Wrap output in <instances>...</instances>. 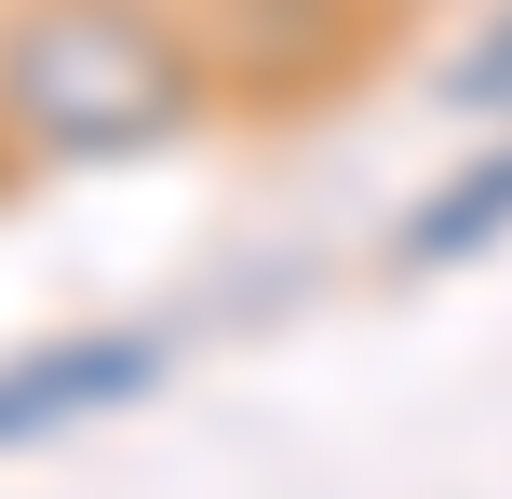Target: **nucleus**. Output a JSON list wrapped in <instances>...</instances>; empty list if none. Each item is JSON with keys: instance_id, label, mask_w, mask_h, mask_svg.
Listing matches in <instances>:
<instances>
[{"instance_id": "nucleus-2", "label": "nucleus", "mask_w": 512, "mask_h": 499, "mask_svg": "<svg viewBox=\"0 0 512 499\" xmlns=\"http://www.w3.org/2000/svg\"><path fill=\"white\" fill-rule=\"evenodd\" d=\"M216 54V95H256V108H310L378 54V0H189Z\"/></svg>"}, {"instance_id": "nucleus-3", "label": "nucleus", "mask_w": 512, "mask_h": 499, "mask_svg": "<svg viewBox=\"0 0 512 499\" xmlns=\"http://www.w3.org/2000/svg\"><path fill=\"white\" fill-rule=\"evenodd\" d=\"M176 378V338L162 324H81V338H27L0 351V446H41L68 419H108V405L162 392Z\"/></svg>"}, {"instance_id": "nucleus-6", "label": "nucleus", "mask_w": 512, "mask_h": 499, "mask_svg": "<svg viewBox=\"0 0 512 499\" xmlns=\"http://www.w3.org/2000/svg\"><path fill=\"white\" fill-rule=\"evenodd\" d=\"M14 176H27V162H14V135H0V203H14Z\"/></svg>"}, {"instance_id": "nucleus-5", "label": "nucleus", "mask_w": 512, "mask_h": 499, "mask_svg": "<svg viewBox=\"0 0 512 499\" xmlns=\"http://www.w3.org/2000/svg\"><path fill=\"white\" fill-rule=\"evenodd\" d=\"M445 108H459V122H512V0L486 14V41L445 54Z\"/></svg>"}, {"instance_id": "nucleus-1", "label": "nucleus", "mask_w": 512, "mask_h": 499, "mask_svg": "<svg viewBox=\"0 0 512 499\" xmlns=\"http://www.w3.org/2000/svg\"><path fill=\"white\" fill-rule=\"evenodd\" d=\"M216 108L189 0H0V135L27 176L149 162Z\"/></svg>"}, {"instance_id": "nucleus-4", "label": "nucleus", "mask_w": 512, "mask_h": 499, "mask_svg": "<svg viewBox=\"0 0 512 499\" xmlns=\"http://www.w3.org/2000/svg\"><path fill=\"white\" fill-rule=\"evenodd\" d=\"M499 243H512V122L486 149H459L405 216H391V270H405V284H445V270L499 257Z\"/></svg>"}]
</instances>
